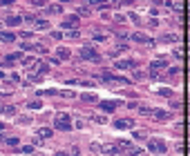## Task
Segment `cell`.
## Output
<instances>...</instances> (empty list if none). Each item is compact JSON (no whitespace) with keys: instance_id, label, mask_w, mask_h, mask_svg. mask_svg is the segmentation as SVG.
<instances>
[{"instance_id":"10","label":"cell","mask_w":190,"mask_h":156,"mask_svg":"<svg viewBox=\"0 0 190 156\" xmlns=\"http://www.w3.org/2000/svg\"><path fill=\"white\" fill-rule=\"evenodd\" d=\"M152 116L157 120H168V118H172V112H152Z\"/></svg>"},{"instance_id":"28","label":"cell","mask_w":190,"mask_h":156,"mask_svg":"<svg viewBox=\"0 0 190 156\" xmlns=\"http://www.w3.org/2000/svg\"><path fill=\"white\" fill-rule=\"evenodd\" d=\"M134 138H146V132H134Z\"/></svg>"},{"instance_id":"16","label":"cell","mask_w":190,"mask_h":156,"mask_svg":"<svg viewBox=\"0 0 190 156\" xmlns=\"http://www.w3.org/2000/svg\"><path fill=\"white\" fill-rule=\"evenodd\" d=\"M40 138H51V129H49V127L38 129V141H40Z\"/></svg>"},{"instance_id":"18","label":"cell","mask_w":190,"mask_h":156,"mask_svg":"<svg viewBox=\"0 0 190 156\" xmlns=\"http://www.w3.org/2000/svg\"><path fill=\"white\" fill-rule=\"evenodd\" d=\"M63 7L61 5H51V7H47V14H61Z\"/></svg>"},{"instance_id":"29","label":"cell","mask_w":190,"mask_h":156,"mask_svg":"<svg viewBox=\"0 0 190 156\" xmlns=\"http://www.w3.org/2000/svg\"><path fill=\"white\" fill-rule=\"evenodd\" d=\"M94 120H96V123H101V125H103V123H105V116H94Z\"/></svg>"},{"instance_id":"14","label":"cell","mask_w":190,"mask_h":156,"mask_svg":"<svg viewBox=\"0 0 190 156\" xmlns=\"http://www.w3.org/2000/svg\"><path fill=\"white\" fill-rule=\"evenodd\" d=\"M56 54H58L61 60H67V58H70V49H67V47H58V49H56Z\"/></svg>"},{"instance_id":"32","label":"cell","mask_w":190,"mask_h":156,"mask_svg":"<svg viewBox=\"0 0 190 156\" xmlns=\"http://www.w3.org/2000/svg\"><path fill=\"white\" fill-rule=\"evenodd\" d=\"M2 129H5V125H2V123H0V132H2Z\"/></svg>"},{"instance_id":"21","label":"cell","mask_w":190,"mask_h":156,"mask_svg":"<svg viewBox=\"0 0 190 156\" xmlns=\"http://www.w3.org/2000/svg\"><path fill=\"white\" fill-rule=\"evenodd\" d=\"M159 94H161V96H172V89H168V87H161V89H159Z\"/></svg>"},{"instance_id":"22","label":"cell","mask_w":190,"mask_h":156,"mask_svg":"<svg viewBox=\"0 0 190 156\" xmlns=\"http://www.w3.org/2000/svg\"><path fill=\"white\" fill-rule=\"evenodd\" d=\"M40 105H43L40 100H31V103H29V109H40Z\"/></svg>"},{"instance_id":"20","label":"cell","mask_w":190,"mask_h":156,"mask_svg":"<svg viewBox=\"0 0 190 156\" xmlns=\"http://www.w3.org/2000/svg\"><path fill=\"white\" fill-rule=\"evenodd\" d=\"M161 40H165V43H172V40H177V36H175V33H165Z\"/></svg>"},{"instance_id":"15","label":"cell","mask_w":190,"mask_h":156,"mask_svg":"<svg viewBox=\"0 0 190 156\" xmlns=\"http://www.w3.org/2000/svg\"><path fill=\"white\" fill-rule=\"evenodd\" d=\"M0 40L2 43H11V40H16V36L11 31H0Z\"/></svg>"},{"instance_id":"3","label":"cell","mask_w":190,"mask_h":156,"mask_svg":"<svg viewBox=\"0 0 190 156\" xmlns=\"http://www.w3.org/2000/svg\"><path fill=\"white\" fill-rule=\"evenodd\" d=\"M80 58H83V60H99V54H96V49H94V47L85 45V47L80 49Z\"/></svg>"},{"instance_id":"7","label":"cell","mask_w":190,"mask_h":156,"mask_svg":"<svg viewBox=\"0 0 190 156\" xmlns=\"http://www.w3.org/2000/svg\"><path fill=\"white\" fill-rule=\"evenodd\" d=\"M165 67H168V62H165V60H154L152 65H150L152 76H157V72H161V69H165Z\"/></svg>"},{"instance_id":"4","label":"cell","mask_w":190,"mask_h":156,"mask_svg":"<svg viewBox=\"0 0 190 156\" xmlns=\"http://www.w3.org/2000/svg\"><path fill=\"white\" fill-rule=\"evenodd\" d=\"M78 16L76 14H72V16H67V18L65 20H63V29H67V31H72V29H76V27H78Z\"/></svg>"},{"instance_id":"5","label":"cell","mask_w":190,"mask_h":156,"mask_svg":"<svg viewBox=\"0 0 190 156\" xmlns=\"http://www.w3.org/2000/svg\"><path fill=\"white\" fill-rule=\"evenodd\" d=\"M101 80H107V83H119V85H128V80H125V78L114 76V74H107V72L101 74Z\"/></svg>"},{"instance_id":"23","label":"cell","mask_w":190,"mask_h":156,"mask_svg":"<svg viewBox=\"0 0 190 156\" xmlns=\"http://www.w3.org/2000/svg\"><path fill=\"white\" fill-rule=\"evenodd\" d=\"M87 14H90V9H87V7H80L76 16H87Z\"/></svg>"},{"instance_id":"8","label":"cell","mask_w":190,"mask_h":156,"mask_svg":"<svg viewBox=\"0 0 190 156\" xmlns=\"http://www.w3.org/2000/svg\"><path fill=\"white\" fill-rule=\"evenodd\" d=\"M99 105H101V109H105V112H114V109L119 107V103L116 100H101Z\"/></svg>"},{"instance_id":"27","label":"cell","mask_w":190,"mask_h":156,"mask_svg":"<svg viewBox=\"0 0 190 156\" xmlns=\"http://www.w3.org/2000/svg\"><path fill=\"white\" fill-rule=\"evenodd\" d=\"M51 38H56V40H61V38H63V33H61V31H51Z\"/></svg>"},{"instance_id":"9","label":"cell","mask_w":190,"mask_h":156,"mask_svg":"<svg viewBox=\"0 0 190 156\" xmlns=\"http://www.w3.org/2000/svg\"><path fill=\"white\" fill-rule=\"evenodd\" d=\"M132 67H136V62L128 58V60H116V69H132Z\"/></svg>"},{"instance_id":"11","label":"cell","mask_w":190,"mask_h":156,"mask_svg":"<svg viewBox=\"0 0 190 156\" xmlns=\"http://www.w3.org/2000/svg\"><path fill=\"white\" fill-rule=\"evenodd\" d=\"M0 114H5V116H16V107L14 105H5V107H0Z\"/></svg>"},{"instance_id":"31","label":"cell","mask_w":190,"mask_h":156,"mask_svg":"<svg viewBox=\"0 0 190 156\" xmlns=\"http://www.w3.org/2000/svg\"><path fill=\"white\" fill-rule=\"evenodd\" d=\"M56 156H70L67 152H56Z\"/></svg>"},{"instance_id":"12","label":"cell","mask_w":190,"mask_h":156,"mask_svg":"<svg viewBox=\"0 0 190 156\" xmlns=\"http://www.w3.org/2000/svg\"><path fill=\"white\" fill-rule=\"evenodd\" d=\"M5 22H7L9 27H18L20 22H22V18H20V16H9V18L5 20Z\"/></svg>"},{"instance_id":"26","label":"cell","mask_w":190,"mask_h":156,"mask_svg":"<svg viewBox=\"0 0 190 156\" xmlns=\"http://www.w3.org/2000/svg\"><path fill=\"white\" fill-rule=\"evenodd\" d=\"M22 152H25V154H31V152H34V145H25V147H22Z\"/></svg>"},{"instance_id":"30","label":"cell","mask_w":190,"mask_h":156,"mask_svg":"<svg viewBox=\"0 0 190 156\" xmlns=\"http://www.w3.org/2000/svg\"><path fill=\"white\" fill-rule=\"evenodd\" d=\"M72 154H74V156H78V154H80V149H78V145H74V147H72Z\"/></svg>"},{"instance_id":"17","label":"cell","mask_w":190,"mask_h":156,"mask_svg":"<svg viewBox=\"0 0 190 156\" xmlns=\"http://www.w3.org/2000/svg\"><path fill=\"white\" fill-rule=\"evenodd\" d=\"M130 38H132V40H134V43H146V40H148V38H146V36H143V33H139V31H136V33H132V36H130Z\"/></svg>"},{"instance_id":"25","label":"cell","mask_w":190,"mask_h":156,"mask_svg":"<svg viewBox=\"0 0 190 156\" xmlns=\"http://www.w3.org/2000/svg\"><path fill=\"white\" fill-rule=\"evenodd\" d=\"M67 38H78V31H76V29H72V31H67Z\"/></svg>"},{"instance_id":"1","label":"cell","mask_w":190,"mask_h":156,"mask_svg":"<svg viewBox=\"0 0 190 156\" xmlns=\"http://www.w3.org/2000/svg\"><path fill=\"white\" fill-rule=\"evenodd\" d=\"M54 127H56V129H63V132H70V129H72V118H70V114H65V112L56 114Z\"/></svg>"},{"instance_id":"2","label":"cell","mask_w":190,"mask_h":156,"mask_svg":"<svg viewBox=\"0 0 190 156\" xmlns=\"http://www.w3.org/2000/svg\"><path fill=\"white\" fill-rule=\"evenodd\" d=\"M148 147H150V152H154V154H165L168 152V145H165V141H161V138H150Z\"/></svg>"},{"instance_id":"24","label":"cell","mask_w":190,"mask_h":156,"mask_svg":"<svg viewBox=\"0 0 190 156\" xmlns=\"http://www.w3.org/2000/svg\"><path fill=\"white\" fill-rule=\"evenodd\" d=\"M5 141H7V145H18V138L16 136L14 138H5Z\"/></svg>"},{"instance_id":"13","label":"cell","mask_w":190,"mask_h":156,"mask_svg":"<svg viewBox=\"0 0 190 156\" xmlns=\"http://www.w3.org/2000/svg\"><path fill=\"white\" fill-rule=\"evenodd\" d=\"M34 27H36V29H47V27H49V20L36 18V20H34Z\"/></svg>"},{"instance_id":"6","label":"cell","mask_w":190,"mask_h":156,"mask_svg":"<svg viewBox=\"0 0 190 156\" xmlns=\"http://www.w3.org/2000/svg\"><path fill=\"white\" fill-rule=\"evenodd\" d=\"M114 127H119V129H130V127H134V120L132 118H119V120H114Z\"/></svg>"},{"instance_id":"19","label":"cell","mask_w":190,"mask_h":156,"mask_svg":"<svg viewBox=\"0 0 190 156\" xmlns=\"http://www.w3.org/2000/svg\"><path fill=\"white\" fill-rule=\"evenodd\" d=\"M80 98H83L85 103H94V100H96V96H94V94H83Z\"/></svg>"}]
</instances>
